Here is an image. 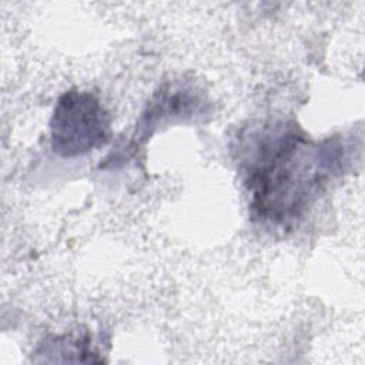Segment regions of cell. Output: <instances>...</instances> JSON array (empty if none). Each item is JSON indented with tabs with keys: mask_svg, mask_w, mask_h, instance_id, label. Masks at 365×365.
<instances>
[{
	"mask_svg": "<svg viewBox=\"0 0 365 365\" xmlns=\"http://www.w3.org/2000/svg\"><path fill=\"white\" fill-rule=\"evenodd\" d=\"M339 158V145L331 140L315 143L288 127L264 133L245 164L252 215L272 225L295 222L338 168Z\"/></svg>",
	"mask_w": 365,
	"mask_h": 365,
	"instance_id": "obj_1",
	"label": "cell"
},
{
	"mask_svg": "<svg viewBox=\"0 0 365 365\" xmlns=\"http://www.w3.org/2000/svg\"><path fill=\"white\" fill-rule=\"evenodd\" d=\"M110 138V117L100 100L88 93L66 91L50 120V143L61 157L83 155Z\"/></svg>",
	"mask_w": 365,
	"mask_h": 365,
	"instance_id": "obj_2",
	"label": "cell"
},
{
	"mask_svg": "<svg viewBox=\"0 0 365 365\" xmlns=\"http://www.w3.org/2000/svg\"><path fill=\"white\" fill-rule=\"evenodd\" d=\"M198 97L187 87H171L165 91H160L157 101H154L148 108V118L143 127H150V124L160 115V120L165 115H190L197 110Z\"/></svg>",
	"mask_w": 365,
	"mask_h": 365,
	"instance_id": "obj_3",
	"label": "cell"
}]
</instances>
